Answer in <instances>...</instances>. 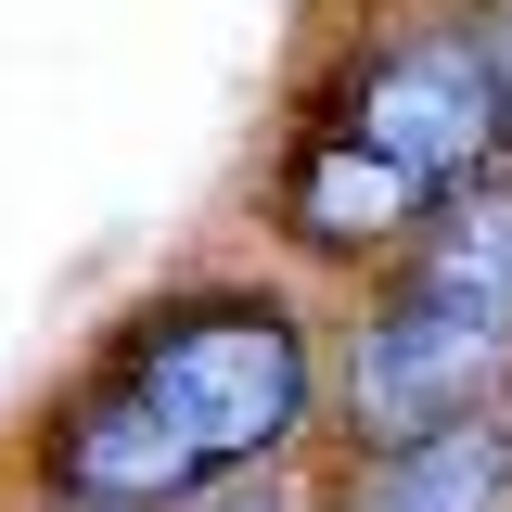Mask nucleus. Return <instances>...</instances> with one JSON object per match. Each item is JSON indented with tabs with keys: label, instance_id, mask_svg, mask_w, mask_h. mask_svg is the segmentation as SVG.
<instances>
[{
	"label": "nucleus",
	"instance_id": "1",
	"mask_svg": "<svg viewBox=\"0 0 512 512\" xmlns=\"http://www.w3.org/2000/svg\"><path fill=\"white\" fill-rule=\"evenodd\" d=\"M295 410H308L295 320L269 295H205L77 384V410L52 423V487L77 512H192L295 436Z\"/></svg>",
	"mask_w": 512,
	"mask_h": 512
},
{
	"label": "nucleus",
	"instance_id": "2",
	"mask_svg": "<svg viewBox=\"0 0 512 512\" xmlns=\"http://www.w3.org/2000/svg\"><path fill=\"white\" fill-rule=\"evenodd\" d=\"M500 167V77L474 26H410L346 64V90L308 116L282 167V231L308 256H384L423 244L448 192Z\"/></svg>",
	"mask_w": 512,
	"mask_h": 512
},
{
	"label": "nucleus",
	"instance_id": "3",
	"mask_svg": "<svg viewBox=\"0 0 512 512\" xmlns=\"http://www.w3.org/2000/svg\"><path fill=\"white\" fill-rule=\"evenodd\" d=\"M500 384H512V308L461 295L436 269H397L384 308L359 320V346H346V410H359L384 448L448 436V423H487Z\"/></svg>",
	"mask_w": 512,
	"mask_h": 512
},
{
	"label": "nucleus",
	"instance_id": "4",
	"mask_svg": "<svg viewBox=\"0 0 512 512\" xmlns=\"http://www.w3.org/2000/svg\"><path fill=\"white\" fill-rule=\"evenodd\" d=\"M346 512H512V423H448V436L384 448L372 474L346 487Z\"/></svg>",
	"mask_w": 512,
	"mask_h": 512
},
{
	"label": "nucleus",
	"instance_id": "5",
	"mask_svg": "<svg viewBox=\"0 0 512 512\" xmlns=\"http://www.w3.org/2000/svg\"><path fill=\"white\" fill-rule=\"evenodd\" d=\"M474 39H487V77H500V154H512V0H487Z\"/></svg>",
	"mask_w": 512,
	"mask_h": 512
},
{
	"label": "nucleus",
	"instance_id": "6",
	"mask_svg": "<svg viewBox=\"0 0 512 512\" xmlns=\"http://www.w3.org/2000/svg\"><path fill=\"white\" fill-rule=\"evenodd\" d=\"M218 512H269V500H218Z\"/></svg>",
	"mask_w": 512,
	"mask_h": 512
}]
</instances>
